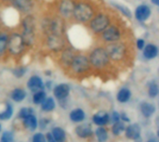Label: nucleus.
Instances as JSON below:
<instances>
[{
    "label": "nucleus",
    "mask_w": 159,
    "mask_h": 142,
    "mask_svg": "<svg viewBox=\"0 0 159 142\" xmlns=\"http://www.w3.org/2000/svg\"><path fill=\"white\" fill-rule=\"evenodd\" d=\"M151 14H152V10L150 7L146 4L139 5L135 8V12H134L135 19L140 22H145L146 20H148L149 18L151 17Z\"/></svg>",
    "instance_id": "14"
},
{
    "label": "nucleus",
    "mask_w": 159,
    "mask_h": 142,
    "mask_svg": "<svg viewBox=\"0 0 159 142\" xmlns=\"http://www.w3.org/2000/svg\"><path fill=\"white\" fill-rule=\"evenodd\" d=\"M27 87L32 91V92H37L39 90H44L45 88V84L43 80L37 76V75H33L29 78L27 81Z\"/></svg>",
    "instance_id": "16"
},
{
    "label": "nucleus",
    "mask_w": 159,
    "mask_h": 142,
    "mask_svg": "<svg viewBox=\"0 0 159 142\" xmlns=\"http://www.w3.org/2000/svg\"><path fill=\"white\" fill-rule=\"evenodd\" d=\"M131 98V91L127 87H122L119 89L116 95V100L120 103H126L128 102Z\"/></svg>",
    "instance_id": "23"
},
{
    "label": "nucleus",
    "mask_w": 159,
    "mask_h": 142,
    "mask_svg": "<svg viewBox=\"0 0 159 142\" xmlns=\"http://www.w3.org/2000/svg\"><path fill=\"white\" fill-rule=\"evenodd\" d=\"M13 140H14L13 134L11 132L6 131V132L3 133V135L1 137V140H0V142H13Z\"/></svg>",
    "instance_id": "37"
},
{
    "label": "nucleus",
    "mask_w": 159,
    "mask_h": 142,
    "mask_svg": "<svg viewBox=\"0 0 159 142\" xmlns=\"http://www.w3.org/2000/svg\"><path fill=\"white\" fill-rule=\"evenodd\" d=\"M152 4H154L155 6H159V0H151Z\"/></svg>",
    "instance_id": "45"
},
{
    "label": "nucleus",
    "mask_w": 159,
    "mask_h": 142,
    "mask_svg": "<svg viewBox=\"0 0 159 142\" xmlns=\"http://www.w3.org/2000/svg\"><path fill=\"white\" fill-rule=\"evenodd\" d=\"M65 20L57 13L44 17L41 21V31L44 35L49 33L65 34Z\"/></svg>",
    "instance_id": "3"
},
{
    "label": "nucleus",
    "mask_w": 159,
    "mask_h": 142,
    "mask_svg": "<svg viewBox=\"0 0 159 142\" xmlns=\"http://www.w3.org/2000/svg\"><path fill=\"white\" fill-rule=\"evenodd\" d=\"M10 97H11V100H14L15 102H21L26 98V92L22 88H15L11 92Z\"/></svg>",
    "instance_id": "27"
},
{
    "label": "nucleus",
    "mask_w": 159,
    "mask_h": 142,
    "mask_svg": "<svg viewBox=\"0 0 159 142\" xmlns=\"http://www.w3.org/2000/svg\"><path fill=\"white\" fill-rule=\"evenodd\" d=\"M78 51L73 47H70V46H67L65 48H63L61 51H60L58 54V62L59 64L61 66V68H63L64 70H68L74 57L76 55Z\"/></svg>",
    "instance_id": "11"
},
{
    "label": "nucleus",
    "mask_w": 159,
    "mask_h": 142,
    "mask_svg": "<svg viewBox=\"0 0 159 142\" xmlns=\"http://www.w3.org/2000/svg\"><path fill=\"white\" fill-rule=\"evenodd\" d=\"M146 142H157V140H156V139H154V138H152V139H150V140H148Z\"/></svg>",
    "instance_id": "46"
},
{
    "label": "nucleus",
    "mask_w": 159,
    "mask_h": 142,
    "mask_svg": "<svg viewBox=\"0 0 159 142\" xmlns=\"http://www.w3.org/2000/svg\"><path fill=\"white\" fill-rule=\"evenodd\" d=\"M111 62L124 63L127 62L131 56V46L124 39L118 42L103 45Z\"/></svg>",
    "instance_id": "2"
},
{
    "label": "nucleus",
    "mask_w": 159,
    "mask_h": 142,
    "mask_svg": "<svg viewBox=\"0 0 159 142\" xmlns=\"http://www.w3.org/2000/svg\"><path fill=\"white\" fill-rule=\"evenodd\" d=\"M48 123H49V122H48V119H41V120H40V127L44 129V128L46 127V126L48 125Z\"/></svg>",
    "instance_id": "42"
},
{
    "label": "nucleus",
    "mask_w": 159,
    "mask_h": 142,
    "mask_svg": "<svg viewBox=\"0 0 159 142\" xmlns=\"http://www.w3.org/2000/svg\"><path fill=\"white\" fill-rule=\"evenodd\" d=\"M141 112L142 114L146 117V118H150L151 116H153V114L156 113V106L150 102H143L141 104Z\"/></svg>",
    "instance_id": "22"
},
{
    "label": "nucleus",
    "mask_w": 159,
    "mask_h": 142,
    "mask_svg": "<svg viewBox=\"0 0 159 142\" xmlns=\"http://www.w3.org/2000/svg\"><path fill=\"white\" fill-rule=\"evenodd\" d=\"M33 113H34V110H33L32 108H27V107H25V108H22V109L20 110V112H19V118L23 119V118H25L26 116H28V115H30V114H33Z\"/></svg>",
    "instance_id": "36"
},
{
    "label": "nucleus",
    "mask_w": 159,
    "mask_h": 142,
    "mask_svg": "<svg viewBox=\"0 0 159 142\" xmlns=\"http://www.w3.org/2000/svg\"><path fill=\"white\" fill-rule=\"evenodd\" d=\"M51 134L57 142H65L66 134H65V131L61 127H54L52 129Z\"/></svg>",
    "instance_id": "28"
},
{
    "label": "nucleus",
    "mask_w": 159,
    "mask_h": 142,
    "mask_svg": "<svg viewBox=\"0 0 159 142\" xmlns=\"http://www.w3.org/2000/svg\"><path fill=\"white\" fill-rule=\"evenodd\" d=\"M93 122L95 125L99 126H102L104 125H107L110 122V115L106 113H96L93 116Z\"/></svg>",
    "instance_id": "24"
},
{
    "label": "nucleus",
    "mask_w": 159,
    "mask_h": 142,
    "mask_svg": "<svg viewBox=\"0 0 159 142\" xmlns=\"http://www.w3.org/2000/svg\"><path fill=\"white\" fill-rule=\"evenodd\" d=\"M21 31L20 32L27 47H31L36 41V20L35 17L26 14L21 20Z\"/></svg>",
    "instance_id": "5"
},
{
    "label": "nucleus",
    "mask_w": 159,
    "mask_h": 142,
    "mask_svg": "<svg viewBox=\"0 0 159 142\" xmlns=\"http://www.w3.org/2000/svg\"><path fill=\"white\" fill-rule=\"evenodd\" d=\"M70 94V86L68 84L62 83L57 85L53 88V95L59 100H65Z\"/></svg>",
    "instance_id": "15"
},
{
    "label": "nucleus",
    "mask_w": 159,
    "mask_h": 142,
    "mask_svg": "<svg viewBox=\"0 0 159 142\" xmlns=\"http://www.w3.org/2000/svg\"><path fill=\"white\" fill-rule=\"evenodd\" d=\"M112 22H113V16L109 11L98 9V11L95 13L92 19L87 23V25L90 33L98 36Z\"/></svg>",
    "instance_id": "4"
},
{
    "label": "nucleus",
    "mask_w": 159,
    "mask_h": 142,
    "mask_svg": "<svg viewBox=\"0 0 159 142\" xmlns=\"http://www.w3.org/2000/svg\"><path fill=\"white\" fill-rule=\"evenodd\" d=\"M91 70V66L88 58V54L77 52L76 55L74 57L69 68V73L75 76L84 75Z\"/></svg>",
    "instance_id": "9"
},
{
    "label": "nucleus",
    "mask_w": 159,
    "mask_h": 142,
    "mask_svg": "<svg viewBox=\"0 0 159 142\" xmlns=\"http://www.w3.org/2000/svg\"><path fill=\"white\" fill-rule=\"evenodd\" d=\"M40 105H41L42 111L49 113V112H52L55 109L56 102H55V100L52 97H47Z\"/></svg>",
    "instance_id": "25"
},
{
    "label": "nucleus",
    "mask_w": 159,
    "mask_h": 142,
    "mask_svg": "<svg viewBox=\"0 0 159 142\" xmlns=\"http://www.w3.org/2000/svg\"><path fill=\"white\" fill-rule=\"evenodd\" d=\"M135 44H136V47H137V49H138V50H143V47H145V45H146L145 40H144V39H143V38H138V39H136Z\"/></svg>",
    "instance_id": "39"
},
{
    "label": "nucleus",
    "mask_w": 159,
    "mask_h": 142,
    "mask_svg": "<svg viewBox=\"0 0 159 142\" xmlns=\"http://www.w3.org/2000/svg\"><path fill=\"white\" fill-rule=\"evenodd\" d=\"M110 121L113 122V123L120 121V113H117V112H113L111 116H110Z\"/></svg>",
    "instance_id": "40"
},
{
    "label": "nucleus",
    "mask_w": 159,
    "mask_h": 142,
    "mask_svg": "<svg viewBox=\"0 0 159 142\" xmlns=\"http://www.w3.org/2000/svg\"><path fill=\"white\" fill-rule=\"evenodd\" d=\"M44 47L52 53H59L63 48H65L68 46L67 38L65 34H55V33H49L47 35H44Z\"/></svg>",
    "instance_id": "10"
},
{
    "label": "nucleus",
    "mask_w": 159,
    "mask_h": 142,
    "mask_svg": "<svg viewBox=\"0 0 159 142\" xmlns=\"http://www.w3.org/2000/svg\"><path fill=\"white\" fill-rule=\"evenodd\" d=\"M125 128L126 127H125L124 122L118 121V122L114 123L113 127H112V131H113V134L115 136H119L123 131H125Z\"/></svg>",
    "instance_id": "34"
},
{
    "label": "nucleus",
    "mask_w": 159,
    "mask_h": 142,
    "mask_svg": "<svg viewBox=\"0 0 159 142\" xmlns=\"http://www.w3.org/2000/svg\"><path fill=\"white\" fill-rule=\"evenodd\" d=\"M27 47L19 31L8 33L7 40V55L12 58H19L24 54Z\"/></svg>",
    "instance_id": "8"
},
{
    "label": "nucleus",
    "mask_w": 159,
    "mask_h": 142,
    "mask_svg": "<svg viewBox=\"0 0 159 142\" xmlns=\"http://www.w3.org/2000/svg\"><path fill=\"white\" fill-rule=\"evenodd\" d=\"M120 119L122 120V122H130V119L127 116V114L125 113L120 114Z\"/></svg>",
    "instance_id": "43"
},
{
    "label": "nucleus",
    "mask_w": 159,
    "mask_h": 142,
    "mask_svg": "<svg viewBox=\"0 0 159 142\" xmlns=\"http://www.w3.org/2000/svg\"><path fill=\"white\" fill-rule=\"evenodd\" d=\"M33 142H47L46 136H44L42 133H36L33 137Z\"/></svg>",
    "instance_id": "38"
},
{
    "label": "nucleus",
    "mask_w": 159,
    "mask_h": 142,
    "mask_svg": "<svg viewBox=\"0 0 159 142\" xmlns=\"http://www.w3.org/2000/svg\"><path fill=\"white\" fill-rule=\"evenodd\" d=\"M75 133L81 139H87V138H89L93 135V132H92L90 126H89L87 124L78 126L75 128Z\"/></svg>",
    "instance_id": "20"
},
{
    "label": "nucleus",
    "mask_w": 159,
    "mask_h": 142,
    "mask_svg": "<svg viewBox=\"0 0 159 142\" xmlns=\"http://www.w3.org/2000/svg\"><path fill=\"white\" fill-rule=\"evenodd\" d=\"M3 30V22H2V20H1V18H0V32Z\"/></svg>",
    "instance_id": "47"
},
{
    "label": "nucleus",
    "mask_w": 159,
    "mask_h": 142,
    "mask_svg": "<svg viewBox=\"0 0 159 142\" xmlns=\"http://www.w3.org/2000/svg\"><path fill=\"white\" fill-rule=\"evenodd\" d=\"M26 71H27L26 67H24V66H18L15 69H13L12 73H13V74H14L15 77L21 78L26 73Z\"/></svg>",
    "instance_id": "35"
},
{
    "label": "nucleus",
    "mask_w": 159,
    "mask_h": 142,
    "mask_svg": "<svg viewBox=\"0 0 159 142\" xmlns=\"http://www.w3.org/2000/svg\"><path fill=\"white\" fill-rule=\"evenodd\" d=\"M88 58L91 66V69L105 70L110 66L111 60L104 46H98L91 49L88 54Z\"/></svg>",
    "instance_id": "6"
},
{
    "label": "nucleus",
    "mask_w": 159,
    "mask_h": 142,
    "mask_svg": "<svg viewBox=\"0 0 159 142\" xmlns=\"http://www.w3.org/2000/svg\"><path fill=\"white\" fill-rule=\"evenodd\" d=\"M158 85L156 81H152L148 85V95L151 99H155L158 95Z\"/></svg>",
    "instance_id": "31"
},
{
    "label": "nucleus",
    "mask_w": 159,
    "mask_h": 142,
    "mask_svg": "<svg viewBox=\"0 0 159 142\" xmlns=\"http://www.w3.org/2000/svg\"><path fill=\"white\" fill-rule=\"evenodd\" d=\"M96 137L99 142H105L108 140V135H107V131L104 127L100 126L99 128L96 129Z\"/></svg>",
    "instance_id": "33"
},
{
    "label": "nucleus",
    "mask_w": 159,
    "mask_h": 142,
    "mask_svg": "<svg viewBox=\"0 0 159 142\" xmlns=\"http://www.w3.org/2000/svg\"><path fill=\"white\" fill-rule=\"evenodd\" d=\"M125 33H126L121 25L113 20V22L98 35V38L102 44L106 45L123 40L125 38Z\"/></svg>",
    "instance_id": "7"
},
{
    "label": "nucleus",
    "mask_w": 159,
    "mask_h": 142,
    "mask_svg": "<svg viewBox=\"0 0 159 142\" xmlns=\"http://www.w3.org/2000/svg\"><path fill=\"white\" fill-rule=\"evenodd\" d=\"M143 54L146 60H154L158 55V47L153 43L146 44L143 49Z\"/></svg>",
    "instance_id": "17"
},
{
    "label": "nucleus",
    "mask_w": 159,
    "mask_h": 142,
    "mask_svg": "<svg viewBox=\"0 0 159 142\" xmlns=\"http://www.w3.org/2000/svg\"><path fill=\"white\" fill-rule=\"evenodd\" d=\"M7 40L8 33L2 30L0 32V59H3L7 55Z\"/></svg>",
    "instance_id": "19"
},
{
    "label": "nucleus",
    "mask_w": 159,
    "mask_h": 142,
    "mask_svg": "<svg viewBox=\"0 0 159 142\" xmlns=\"http://www.w3.org/2000/svg\"><path fill=\"white\" fill-rule=\"evenodd\" d=\"M98 9V7L91 0H76L71 19L76 23L87 24Z\"/></svg>",
    "instance_id": "1"
},
{
    "label": "nucleus",
    "mask_w": 159,
    "mask_h": 142,
    "mask_svg": "<svg viewBox=\"0 0 159 142\" xmlns=\"http://www.w3.org/2000/svg\"><path fill=\"white\" fill-rule=\"evenodd\" d=\"M85 113L82 109H75L70 113V119L74 123H79L85 120Z\"/></svg>",
    "instance_id": "26"
},
{
    "label": "nucleus",
    "mask_w": 159,
    "mask_h": 142,
    "mask_svg": "<svg viewBox=\"0 0 159 142\" xmlns=\"http://www.w3.org/2000/svg\"><path fill=\"white\" fill-rule=\"evenodd\" d=\"M2 1H4V2H9L10 0H2Z\"/></svg>",
    "instance_id": "48"
},
{
    "label": "nucleus",
    "mask_w": 159,
    "mask_h": 142,
    "mask_svg": "<svg viewBox=\"0 0 159 142\" xmlns=\"http://www.w3.org/2000/svg\"><path fill=\"white\" fill-rule=\"evenodd\" d=\"M12 115H13V107L10 103H7L5 110L0 113V120L1 121L8 120L12 117Z\"/></svg>",
    "instance_id": "29"
},
{
    "label": "nucleus",
    "mask_w": 159,
    "mask_h": 142,
    "mask_svg": "<svg viewBox=\"0 0 159 142\" xmlns=\"http://www.w3.org/2000/svg\"><path fill=\"white\" fill-rule=\"evenodd\" d=\"M51 84H52V82H50V81L47 82V83H46V86H45V87H47L48 89H50V87H51Z\"/></svg>",
    "instance_id": "44"
},
{
    "label": "nucleus",
    "mask_w": 159,
    "mask_h": 142,
    "mask_svg": "<svg viewBox=\"0 0 159 142\" xmlns=\"http://www.w3.org/2000/svg\"><path fill=\"white\" fill-rule=\"evenodd\" d=\"M47 98V94L44 90H39L37 92H34V96H33V102L35 104V105H40L44 100Z\"/></svg>",
    "instance_id": "32"
},
{
    "label": "nucleus",
    "mask_w": 159,
    "mask_h": 142,
    "mask_svg": "<svg viewBox=\"0 0 159 142\" xmlns=\"http://www.w3.org/2000/svg\"><path fill=\"white\" fill-rule=\"evenodd\" d=\"M46 140H47V141L48 142H57L55 140V139L53 138V136H52L51 133H48V134L46 135Z\"/></svg>",
    "instance_id": "41"
},
{
    "label": "nucleus",
    "mask_w": 159,
    "mask_h": 142,
    "mask_svg": "<svg viewBox=\"0 0 159 142\" xmlns=\"http://www.w3.org/2000/svg\"><path fill=\"white\" fill-rule=\"evenodd\" d=\"M0 131H1V125H0Z\"/></svg>",
    "instance_id": "49"
},
{
    "label": "nucleus",
    "mask_w": 159,
    "mask_h": 142,
    "mask_svg": "<svg viewBox=\"0 0 159 142\" xmlns=\"http://www.w3.org/2000/svg\"><path fill=\"white\" fill-rule=\"evenodd\" d=\"M112 5L114 6V7H115L116 10H118V11H119L123 16H125L126 18L130 19V18L132 17L131 11H130V9H129L128 7L124 6V5L117 4V3H112Z\"/></svg>",
    "instance_id": "30"
},
{
    "label": "nucleus",
    "mask_w": 159,
    "mask_h": 142,
    "mask_svg": "<svg viewBox=\"0 0 159 142\" xmlns=\"http://www.w3.org/2000/svg\"><path fill=\"white\" fill-rule=\"evenodd\" d=\"M10 5L19 12L28 14L34 8L33 0H10Z\"/></svg>",
    "instance_id": "13"
},
{
    "label": "nucleus",
    "mask_w": 159,
    "mask_h": 142,
    "mask_svg": "<svg viewBox=\"0 0 159 142\" xmlns=\"http://www.w3.org/2000/svg\"><path fill=\"white\" fill-rule=\"evenodd\" d=\"M22 121H23V126L27 129H29L30 131H34L38 126L37 119H36V117H35V115L34 113L26 116L25 118L22 119Z\"/></svg>",
    "instance_id": "21"
},
{
    "label": "nucleus",
    "mask_w": 159,
    "mask_h": 142,
    "mask_svg": "<svg viewBox=\"0 0 159 142\" xmlns=\"http://www.w3.org/2000/svg\"><path fill=\"white\" fill-rule=\"evenodd\" d=\"M126 137L132 140H137L141 137V126L138 124L129 125L128 127L125 128Z\"/></svg>",
    "instance_id": "18"
},
{
    "label": "nucleus",
    "mask_w": 159,
    "mask_h": 142,
    "mask_svg": "<svg viewBox=\"0 0 159 142\" xmlns=\"http://www.w3.org/2000/svg\"><path fill=\"white\" fill-rule=\"evenodd\" d=\"M75 1L76 0H58L57 14L63 18L65 20L71 19Z\"/></svg>",
    "instance_id": "12"
}]
</instances>
